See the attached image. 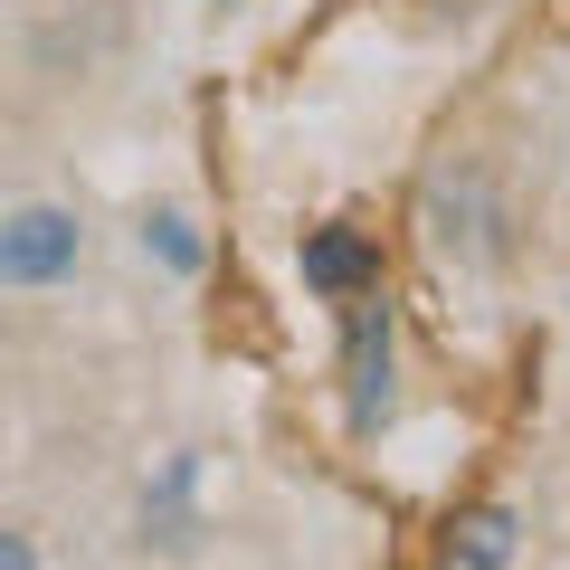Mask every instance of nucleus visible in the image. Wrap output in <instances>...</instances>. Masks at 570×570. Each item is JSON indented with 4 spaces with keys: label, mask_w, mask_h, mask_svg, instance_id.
<instances>
[{
    "label": "nucleus",
    "mask_w": 570,
    "mask_h": 570,
    "mask_svg": "<svg viewBox=\"0 0 570 570\" xmlns=\"http://www.w3.org/2000/svg\"><path fill=\"white\" fill-rule=\"evenodd\" d=\"M390 409V305H362V324H352V419H381Z\"/></svg>",
    "instance_id": "7ed1b4c3"
},
{
    "label": "nucleus",
    "mask_w": 570,
    "mask_h": 570,
    "mask_svg": "<svg viewBox=\"0 0 570 570\" xmlns=\"http://www.w3.org/2000/svg\"><path fill=\"white\" fill-rule=\"evenodd\" d=\"M29 561V542H20V532H0V570H20Z\"/></svg>",
    "instance_id": "423d86ee"
},
{
    "label": "nucleus",
    "mask_w": 570,
    "mask_h": 570,
    "mask_svg": "<svg viewBox=\"0 0 570 570\" xmlns=\"http://www.w3.org/2000/svg\"><path fill=\"white\" fill-rule=\"evenodd\" d=\"M456 561H475V570L513 561V513H475V523L456 532Z\"/></svg>",
    "instance_id": "39448f33"
},
{
    "label": "nucleus",
    "mask_w": 570,
    "mask_h": 570,
    "mask_svg": "<svg viewBox=\"0 0 570 570\" xmlns=\"http://www.w3.org/2000/svg\"><path fill=\"white\" fill-rule=\"evenodd\" d=\"M86 257V228L67 209H0V285H58Z\"/></svg>",
    "instance_id": "f257e3e1"
},
{
    "label": "nucleus",
    "mask_w": 570,
    "mask_h": 570,
    "mask_svg": "<svg viewBox=\"0 0 570 570\" xmlns=\"http://www.w3.org/2000/svg\"><path fill=\"white\" fill-rule=\"evenodd\" d=\"M371 276H381V257H371L362 228H314L305 238V285L314 295H371Z\"/></svg>",
    "instance_id": "f03ea898"
},
{
    "label": "nucleus",
    "mask_w": 570,
    "mask_h": 570,
    "mask_svg": "<svg viewBox=\"0 0 570 570\" xmlns=\"http://www.w3.org/2000/svg\"><path fill=\"white\" fill-rule=\"evenodd\" d=\"M142 247H153V257H163L171 276H200V238H190V219H181V209H153V219H142Z\"/></svg>",
    "instance_id": "20e7f679"
}]
</instances>
